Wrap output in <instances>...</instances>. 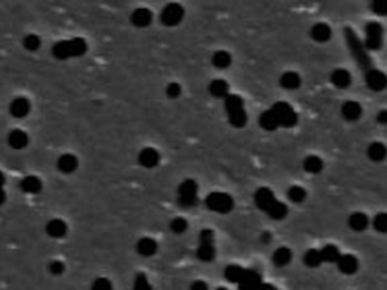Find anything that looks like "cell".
<instances>
[{
    "mask_svg": "<svg viewBox=\"0 0 387 290\" xmlns=\"http://www.w3.org/2000/svg\"><path fill=\"white\" fill-rule=\"evenodd\" d=\"M87 43L83 38H73V39H64V41H58L53 45L51 53L54 55V58L64 61L68 58H74V57H81L87 53Z\"/></svg>",
    "mask_w": 387,
    "mask_h": 290,
    "instance_id": "cell-1",
    "label": "cell"
},
{
    "mask_svg": "<svg viewBox=\"0 0 387 290\" xmlns=\"http://www.w3.org/2000/svg\"><path fill=\"white\" fill-rule=\"evenodd\" d=\"M225 110L228 119L234 128H244L247 125V112L244 109L242 97L237 95H228L225 97Z\"/></svg>",
    "mask_w": 387,
    "mask_h": 290,
    "instance_id": "cell-2",
    "label": "cell"
},
{
    "mask_svg": "<svg viewBox=\"0 0 387 290\" xmlns=\"http://www.w3.org/2000/svg\"><path fill=\"white\" fill-rule=\"evenodd\" d=\"M345 39L348 44V48L351 51V55L355 58V61L358 63V65L364 70L366 73L367 70L373 68L371 67V58L370 55L367 54V50L364 48L363 43L360 41L358 35L351 29V28H345Z\"/></svg>",
    "mask_w": 387,
    "mask_h": 290,
    "instance_id": "cell-3",
    "label": "cell"
},
{
    "mask_svg": "<svg viewBox=\"0 0 387 290\" xmlns=\"http://www.w3.org/2000/svg\"><path fill=\"white\" fill-rule=\"evenodd\" d=\"M204 204L209 211L218 214H229L234 209V197L225 192H212L206 196Z\"/></svg>",
    "mask_w": 387,
    "mask_h": 290,
    "instance_id": "cell-4",
    "label": "cell"
},
{
    "mask_svg": "<svg viewBox=\"0 0 387 290\" xmlns=\"http://www.w3.org/2000/svg\"><path fill=\"white\" fill-rule=\"evenodd\" d=\"M271 112L274 113V116L277 119L279 127L284 128H291L297 123V113L294 112V109L291 108L287 102H277L273 105Z\"/></svg>",
    "mask_w": 387,
    "mask_h": 290,
    "instance_id": "cell-5",
    "label": "cell"
},
{
    "mask_svg": "<svg viewBox=\"0 0 387 290\" xmlns=\"http://www.w3.org/2000/svg\"><path fill=\"white\" fill-rule=\"evenodd\" d=\"M199 186L193 179H186L180 186H179V204L183 208H193L199 203Z\"/></svg>",
    "mask_w": 387,
    "mask_h": 290,
    "instance_id": "cell-6",
    "label": "cell"
},
{
    "mask_svg": "<svg viewBox=\"0 0 387 290\" xmlns=\"http://www.w3.org/2000/svg\"><path fill=\"white\" fill-rule=\"evenodd\" d=\"M383 25L378 22H368L366 25V41L364 48L370 51H378L383 45Z\"/></svg>",
    "mask_w": 387,
    "mask_h": 290,
    "instance_id": "cell-7",
    "label": "cell"
},
{
    "mask_svg": "<svg viewBox=\"0 0 387 290\" xmlns=\"http://www.w3.org/2000/svg\"><path fill=\"white\" fill-rule=\"evenodd\" d=\"M184 18V9L182 5L179 3H168L162 8L160 19H161L162 25L165 26H176L180 22L183 21Z\"/></svg>",
    "mask_w": 387,
    "mask_h": 290,
    "instance_id": "cell-8",
    "label": "cell"
},
{
    "mask_svg": "<svg viewBox=\"0 0 387 290\" xmlns=\"http://www.w3.org/2000/svg\"><path fill=\"white\" fill-rule=\"evenodd\" d=\"M366 83L374 92H381L387 86L386 74L377 68H370L366 71Z\"/></svg>",
    "mask_w": 387,
    "mask_h": 290,
    "instance_id": "cell-9",
    "label": "cell"
},
{
    "mask_svg": "<svg viewBox=\"0 0 387 290\" xmlns=\"http://www.w3.org/2000/svg\"><path fill=\"white\" fill-rule=\"evenodd\" d=\"M276 200H277L276 196L269 187H260L254 194V202L257 204V208L260 211H264V212H267Z\"/></svg>",
    "mask_w": 387,
    "mask_h": 290,
    "instance_id": "cell-10",
    "label": "cell"
},
{
    "mask_svg": "<svg viewBox=\"0 0 387 290\" xmlns=\"http://www.w3.org/2000/svg\"><path fill=\"white\" fill-rule=\"evenodd\" d=\"M9 112L13 118L16 119H23L26 118L31 112V102L26 99V97H16L13 99L9 105Z\"/></svg>",
    "mask_w": 387,
    "mask_h": 290,
    "instance_id": "cell-11",
    "label": "cell"
},
{
    "mask_svg": "<svg viewBox=\"0 0 387 290\" xmlns=\"http://www.w3.org/2000/svg\"><path fill=\"white\" fill-rule=\"evenodd\" d=\"M138 161L142 167L145 169H154L158 165L160 162V152L155 150V148H151V147H147L144 150L140 151L138 154Z\"/></svg>",
    "mask_w": 387,
    "mask_h": 290,
    "instance_id": "cell-12",
    "label": "cell"
},
{
    "mask_svg": "<svg viewBox=\"0 0 387 290\" xmlns=\"http://www.w3.org/2000/svg\"><path fill=\"white\" fill-rule=\"evenodd\" d=\"M8 144L13 150H23L29 144V137L22 129H12L8 135Z\"/></svg>",
    "mask_w": 387,
    "mask_h": 290,
    "instance_id": "cell-13",
    "label": "cell"
},
{
    "mask_svg": "<svg viewBox=\"0 0 387 290\" xmlns=\"http://www.w3.org/2000/svg\"><path fill=\"white\" fill-rule=\"evenodd\" d=\"M152 12L147 8H138L131 15V23L137 28H147L152 23Z\"/></svg>",
    "mask_w": 387,
    "mask_h": 290,
    "instance_id": "cell-14",
    "label": "cell"
},
{
    "mask_svg": "<svg viewBox=\"0 0 387 290\" xmlns=\"http://www.w3.org/2000/svg\"><path fill=\"white\" fill-rule=\"evenodd\" d=\"M45 232L51 238H63V236L67 235L68 232V226L65 224L63 219L60 218H54L51 221L47 222L45 225Z\"/></svg>",
    "mask_w": 387,
    "mask_h": 290,
    "instance_id": "cell-15",
    "label": "cell"
},
{
    "mask_svg": "<svg viewBox=\"0 0 387 290\" xmlns=\"http://www.w3.org/2000/svg\"><path fill=\"white\" fill-rule=\"evenodd\" d=\"M311 36H312L313 41H316V43H326L332 36V29H331V26L328 23L318 22V23L313 25L312 29H311Z\"/></svg>",
    "mask_w": 387,
    "mask_h": 290,
    "instance_id": "cell-16",
    "label": "cell"
},
{
    "mask_svg": "<svg viewBox=\"0 0 387 290\" xmlns=\"http://www.w3.org/2000/svg\"><path fill=\"white\" fill-rule=\"evenodd\" d=\"M22 192L28 194H38L42 190V180L36 176H26L19 183Z\"/></svg>",
    "mask_w": 387,
    "mask_h": 290,
    "instance_id": "cell-17",
    "label": "cell"
},
{
    "mask_svg": "<svg viewBox=\"0 0 387 290\" xmlns=\"http://www.w3.org/2000/svg\"><path fill=\"white\" fill-rule=\"evenodd\" d=\"M57 169L64 174H71L78 169V158L74 154H63L58 161H57Z\"/></svg>",
    "mask_w": 387,
    "mask_h": 290,
    "instance_id": "cell-18",
    "label": "cell"
},
{
    "mask_svg": "<svg viewBox=\"0 0 387 290\" xmlns=\"http://www.w3.org/2000/svg\"><path fill=\"white\" fill-rule=\"evenodd\" d=\"M341 113H342V116H344L347 120L355 122V120H358V119L361 118V115H363V108H361V105H360L358 102H355V100H348V102H345L344 105H342Z\"/></svg>",
    "mask_w": 387,
    "mask_h": 290,
    "instance_id": "cell-19",
    "label": "cell"
},
{
    "mask_svg": "<svg viewBox=\"0 0 387 290\" xmlns=\"http://www.w3.org/2000/svg\"><path fill=\"white\" fill-rule=\"evenodd\" d=\"M336 266H338V270L341 273L350 276V274H354L355 271L358 270V260L353 254H344V256L338 258Z\"/></svg>",
    "mask_w": 387,
    "mask_h": 290,
    "instance_id": "cell-20",
    "label": "cell"
},
{
    "mask_svg": "<svg viewBox=\"0 0 387 290\" xmlns=\"http://www.w3.org/2000/svg\"><path fill=\"white\" fill-rule=\"evenodd\" d=\"M158 250V244L155 239H152L150 236H145V238H141L137 244V251L138 254L142 256V257H152Z\"/></svg>",
    "mask_w": 387,
    "mask_h": 290,
    "instance_id": "cell-21",
    "label": "cell"
},
{
    "mask_svg": "<svg viewBox=\"0 0 387 290\" xmlns=\"http://www.w3.org/2000/svg\"><path fill=\"white\" fill-rule=\"evenodd\" d=\"M331 81H332L333 86H336L338 89H347V87L351 86L353 78H351V74H350L348 70L336 68V70H333L332 74H331Z\"/></svg>",
    "mask_w": 387,
    "mask_h": 290,
    "instance_id": "cell-22",
    "label": "cell"
},
{
    "mask_svg": "<svg viewBox=\"0 0 387 290\" xmlns=\"http://www.w3.org/2000/svg\"><path fill=\"white\" fill-rule=\"evenodd\" d=\"M300 75L297 74L296 71H286L280 77V86L286 89V90H296V89L300 87Z\"/></svg>",
    "mask_w": 387,
    "mask_h": 290,
    "instance_id": "cell-23",
    "label": "cell"
},
{
    "mask_svg": "<svg viewBox=\"0 0 387 290\" xmlns=\"http://www.w3.org/2000/svg\"><path fill=\"white\" fill-rule=\"evenodd\" d=\"M368 218H367L366 214L363 212H354L351 214L350 218H348V226L353 229V231H357V232H361V231H366L367 226H368Z\"/></svg>",
    "mask_w": 387,
    "mask_h": 290,
    "instance_id": "cell-24",
    "label": "cell"
},
{
    "mask_svg": "<svg viewBox=\"0 0 387 290\" xmlns=\"http://www.w3.org/2000/svg\"><path fill=\"white\" fill-rule=\"evenodd\" d=\"M209 93L218 99H225L229 95V85L222 78H216L209 85Z\"/></svg>",
    "mask_w": 387,
    "mask_h": 290,
    "instance_id": "cell-25",
    "label": "cell"
},
{
    "mask_svg": "<svg viewBox=\"0 0 387 290\" xmlns=\"http://www.w3.org/2000/svg\"><path fill=\"white\" fill-rule=\"evenodd\" d=\"M291 256H293V254H291L290 248H277V250L274 251V254H273V264H274L276 267H284V266H287L291 261Z\"/></svg>",
    "mask_w": 387,
    "mask_h": 290,
    "instance_id": "cell-26",
    "label": "cell"
},
{
    "mask_svg": "<svg viewBox=\"0 0 387 290\" xmlns=\"http://www.w3.org/2000/svg\"><path fill=\"white\" fill-rule=\"evenodd\" d=\"M258 123H260L261 128L266 129V131H276L277 128H280L279 123H277V119L274 116V113L271 112V109L264 110V112L260 115Z\"/></svg>",
    "mask_w": 387,
    "mask_h": 290,
    "instance_id": "cell-27",
    "label": "cell"
},
{
    "mask_svg": "<svg viewBox=\"0 0 387 290\" xmlns=\"http://www.w3.org/2000/svg\"><path fill=\"white\" fill-rule=\"evenodd\" d=\"M215 256V244H199V247L196 250V257H197V260L203 261V263L213 261Z\"/></svg>",
    "mask_w": 387,
    "mask_h": 290,
    "instance_id": "cell-28",
    "label": "cell"
},
{
    "mask_svg": "<svg viewBox=\"0 0 387 290\" xmlns=\"http://www.w3.org/2000/svg\"><path fill=\"white\" fill-rule=\"evenodd\" d=\"M367 155L371 161H383L386 157V147L383 142H373L368 150H367Z\"/></svg>",
    "mask_w": 387,
    "mask_h": 290,
    "instance_id": "cell-29",
    "label": "cell"
},
{
    "mask_svg": "<svg viewBox=\"0 0 387 290\" xmlns=\"http://www.w3.org/2000/svg\"><path fill=\"white\" fill-rule=\"evenodd\" d=\"M303 169H305V172L311 173V174H318L323 170V161L321 160V157L309 155L303 160Z\"/></svg>",
    "mask_w": 387,
    "mask_h": 290,
    "instance_id": "cell-30",
    "label": "cell"
},
{
    "mask_svg": "<svg viewBox=\"0 0 387 290\" xmlns=\"http://www.w3.org/2000/svg\"><path fill=\"white\" fill-rule=\"evenodd\" d=\"M244 273H245V269L241 267V266H237V264H231L224 270L225 279L231 283H239L244 277Z\"/></svg>",
    "mask_w": 387,
    "mask_h": 290,
    "instance_id": "cell-31",
    "label": "cell"
},
{
    "mask_svg": "<svg viewBox=\"0 0 387 290\" xmlns=\"http://www.w3.org/2000/svg\"><path fill=\"white\" fill-rule=\"evenodd\" d=\"M321 253V258H322V263H336L338 258L341 257V253L336 245L333 244H328L325 245L322 250H319Z\"/></svg>",
    "mask_w": 387,
    "mask_h": 290,
    "instance_id": "cell-32",
    "label": "cell"
},
{
    "mask_svg": "<svg viewBox=\"0 0 387 290\" xmlns=\"http://www.w3.org/2000/svg\"><path fill=\"white\" fill-rule=\"evenodd\" d=\"M287 214H289V208L284 203H281L280 200H276L274 204L267 211V215L270 218H273V219H276V221L284 219L287 216Z\"/></svg>",
    "mask_w": 387,
    "mask_h": 290,
    "instance_id": "cell-33",
    "label": "cell"
},
{
    "mask_svg": "<svg viewBox=\"0 0 387 290\" xmlns=\"http://www.w3.org/2000/svg\"><path fill=\"white\" fill-rule=\"evenodd\" d=\"M303 263L308 266V267H311V269H315V267H319L321 264H322V258H321V253H319V250H309V251H306L305 253V256H303Z\"/></svg>",
    "mask_w": 387,
    "mask_h": 290,
    "instance_id": "cell-34",
    "label": "cell"
},
{
    "mask_svg": "<svg viewBox=\"0 0 387 290\" xmlns=\"http://www.w3.org/2000/svg\"><path fill=\"white\" fill-rule=\"evenodd\" d=\"M231 63H232V57L228 51H218L212 57V64L215 65L216 68H221V70L228 68Z\"/></svg>",
    "mask_w": 387,
    "mask_h": 290,
    "instance_id": "cell-35",
    "label": "cell"
},
{
    "mask_svg": "<svg viewBox=\"0 0 387 290\" xmlns=\"http://www.w3.org/2000/svg\"><path fill=\"white\" fill-rule=\"evenodd\" d=\"M22 44H23L25 50L33 53V51H38L41 48V38L38 35H35V33H29V35H26L22 39Z\"/></svg>",
    "mask_w": 387,
    "mask_h": 290,
    "instance_id": "cell-36",
    "label": "cell"
},
{
    "mask_svg": "<svg viewBox=\"0 0 387 290\" xmlns=\"http://www.w3.org/2000/svg\"><path fill=\"white\" fill-rule=\"evenodd\" d=\"M287 196H289L291 202L302 203L306 199V190L302 186H291L290 189L287 190Z\"/></svg>",
    "mask_w": 387,
    "mask_h": 290,
    "instance_id": "cell-37",
    "label": "cell"
},
{
    "mask_svg": "<svg viewBox=\"0 0 387 290\" xmlns=\"http://www.w3.org/2000/svg\"><path fill=\"white\" fill-rule=\"evenodd\" d=\"M187 226H189L187 221L184 218H180V216L174 218L171 222H170V229H171L174 234H177V235L184 234L187 231Z\"/></svg>",
    "mask_w": 387,
    "mask_h": 290,
    "instance_id": "cell-38",
    "label": "cell"
},
{
    "mask_svg": "<svg viewBox=\"0 0 387 290\" xmlns=\"http://www.w3.org/2000/svg\"><path fill=\"white\" fill-rule=\"evenodd\" d=\"M134 290H152L150 280L144 273L137 274V277L134 280Z\"/></svg>",
    "mask_w": 387,
    "mask_h": 290,
    "instance_id": "cell-39",
    "label": "cell"
},
{
    "mask_svg": "<svg viewBox=\"0 0 387 290\" xmlns=\"http://www.w3.org/2000/svg\"><path fill=\"white\" fill-rule=\"evenodd\" d=\"M373 226H374L376 231L381 232V234L387 232V215L384 212L376 215V218L373 219Z\"/></svg>",
    "mask_w": 387,
    "mask_h": 290,
    "instance_id": "cell-40",
    "label": "cell"
},
{
    "mask_svg": "<svg viewBox=\"0 0 387 290\" xmlns=\"http://www.w3.org/2000/svg\"><path fill=\"white\" fill-rule=\"evenodd\" d=\"M92 290H113V284L106 277H99L92 283Z\"/></svg>",
    "mask_w": 387,
    "mask_h": 290,
    "instance_id": "cell-41",
    "label": "cell"
},
{
    "mask_svg": "<svg viewBox=\"0 0 387 290\" xmlns=\"http://www.w3.org/2000/svg\"><path fill=\"white\" fill-rule=\"evenodd\" d=\"M48 270H50V273H51L53 276H61V274L65 271V266L63 261H60V260H54V261H51V263H50Z\"/></svg>",
    "mask_w": 387,
    "mask_h": 290,
    "instance_id": "cell-42",
    "label": "cell"
},
{
    "mask_svg": "<svg viewBox=\"0 0 387 290\" xmlns=\"http://www.w3.org/2000/svg\"><path fill=\"white\" fill-rule=\"evenodd\" d=\"M215 241V234L212 229H202L199 234V244H213Z\"/></svg>",
    "mask_w": 387,
    "mask_h": 290,
    "instance_id": "cell-43",
    "label": "cell"
},
{
    "mask_svg": "<svg viewBox=\"0 0 387 290\" xmlns=\"http://www.w3.org/2000/svg\"><path fill=\"white\" fill-rule=\"evenodd\" d=\"M371 11L374 12L376 15L384 16L387 13V2L386 0H374L371 3Z\"/></svg>",
    "mask_w": 387,
    "mask_h": 290,
    "instance_id": "cell-44",
    "label": "cell"
},
{
    "mask_svg": "<svg viewBox=\"0 0 387 290\" xmlns=\"http://www.w3.org/2000/svg\"><path fill=\"white\" fill-rule=\"evenodd\" d=\"M165 93L170 99H177V97L182 95V86L179 83H170L167 89H165Z\"/></svg>",
    "mask_w": 387,
    "mask_h": 290,
    "instance_id": "cell-45",
    "label": "cell"
},
{
    "mask_svg": "<svg viewBox=\"0 0 387 290\" xmlns=\"http://www.w3.org/2000/svg\"><path fill=\"white\" fill-rule=\"evenodd\" d=\"M190 290H209V286H207V283L203 281V280H196V281L192 283Z\"/></svg>",
    "mask_w": 387,
    "mask_h": 290,
    "instance_id": "cell-46",
    "label": "cell"
},
{
    "mask_svg": "<svg viewBox=\"0 0 387 290\" xmlns=\"http://www.w3.org/2000/svg\"><path fill=\"white\" fill-rule=\"evenodd\" d=\"M252 290H277L274 286L271 284H267V283H260L258 286H255Z\"/></svg>",
    "mask_w": 387,
    "mask_h": 290,
    "instance_id": "cell-47",
    "label": "cell"
},
{
    "mask_svg": "<svg viewBox=\"0 0 387 290\" xmlns=\"http://www.w3.org/2000/svg\"><path fill=\"white\" fill-rule=\"evenodd\" d=\"M377 120L381 123V125H386L387 123V110H381L377 116Z\"/></svg>",
    "mask_w": 387,
    "mask_h": 290,
    "instance_id": "cell-48",
    "label": "cell"
},
{
    "mask_svg": "<svg viewBox=\"0 0 387 290\" xmlns=\"http://www.w3.org/2000/svg\"><path fill=\"white\" fill-rule=\"evenodd\" d=\"M270 239H271V234H270V232H264V234H263V238H261V241H263L264 244H267V242H270Z\"/></svg>",
    "mask_w": 387,
    "mask_h": 290,
    "instance_id": "cell-49",
    "label": "cell"
},
{
    "mask_svg": "<svg viewBox=\"0 0 387 290\" xmlns=\"http://www.w3.org/2000/svg\"><path fill=\"white\" fill-rule=\"evenodd\" d=\"M6 202V192L3 189H0V206Z\"/></svg>",
    "mask_w": 387,
    "mask_h": 290,
    "instance_id": "cell-50",
    "label": "cell"
},
{
    "mask_svg": "<svg viewBox=\"0 0 387 290\" xmlns=\"http://www.w3.org/2000/svg\"><path fill=\"white\" fill-rule=\"evenodd\" d=\"M5 183H6V176H5L3 173L0 172V189H3Z\"/></svg>",
    "mask_w": 387,
    "mask_h": 290,
    "instance_id": "cell-51",
    "label": "cell"
},
{
    "mask_svg": "<svg viewBox=\"0 0 387 290\" xmlns=\"http://www.w3.org/2000/svg\"><path fill=\"white\" fill-rule=\"evenodd\" d=\"M216 290H228V289H226V287H218Z\"/></svg>",
    "mask_w": 387,
    "mask_h": 290,
    "instance_id": "cell-52",
    "label": "cell"
}]
</instances>
